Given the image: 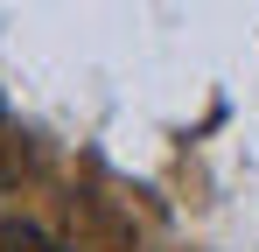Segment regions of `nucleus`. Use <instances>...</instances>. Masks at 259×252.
<instances>
[{"label": "nucleus", "instance_id": "f03ea898", "mask_svg": "<svg viewBox=\"0 0 259 252\" xmlns=\"http://www.w3.org/2000/svg\"><path fill=\"white\" fill-rule=\"evenodd\" d=\"M0 252H70V238H56L35 217H7L0 224Z\"/></svg>", "mask_w": 259, "mask_h": 252}, {"label": "nucleus", "instance_id": "f257e3e1", "mask_svg": "<svg viewBox=\"0 0 259 252\" xmlns=\"http://www.w3.org/2000/svg\"><path fill=\"white\" fill-rule=\"evenodd\" d=\"M63 238H70V252H126V231L91 203V196H70V210H63Z\"/></svg>", "mask_w": 259, "mask_h": 252}, {"label": "nucleus", "instance_id": "7ed1b4c3", "mask_svg": "<svg viewBox=\"0 0 259 252\" xmlns=\"http://www.w3.org/2000/svg\"><path fill=\"white\" fill-rule=\"evenodd\" d=\"M28 175V140L14 133V119H7V105H0V189H14Z\"/></svg>", "mask_w": 259, "mask_h": 252}]
</instances>
